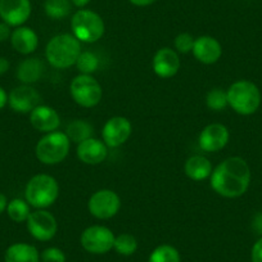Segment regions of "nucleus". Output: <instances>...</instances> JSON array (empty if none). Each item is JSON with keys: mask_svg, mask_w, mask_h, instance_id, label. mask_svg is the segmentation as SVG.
<instances>
[{"mask_svg": "<svg viewBox=\"0 0 262 262\" xmlns=\"http://www.w3.org/2000/svg\"><path fill=\"white\" fill-rule=\"evenodd\" d=\"M251 168L242 157H229L211 173V188L221 196L238 198L249 188Z\"/></svg>", "mask_w": 262, "mask_h": 262, "instance_id": "1", "label": "nucleus"}, {"mask_svg": "<svg viewBox=\"0 0 262 262\" xmlns=\"http://www.w3.org/2000/svg\"><path fill=\"white\" fill-rule=\"evenodd\" d=\"M81 54V45L80 41L70 34L57 35L53 37L47 45L45 57L48 62L58 70L69 69L76 64Z\"/></svg>", "mask_w": 262, "mask_h": 262, "instance_id": "2", "label": "nucleus"}, {"mask_svg": "<svg viewBox=\"0 0 262 262\" xmlns=\"http://www.w3.org/2000/svg\"><path fill=\"white\" fill-rule=\"evenodd\" d=\"M226 94L229 105L242 116L253 115L261 104V92L256 84L247 80L231 84Z\"/></svg>", "mask_w": 262, "mask_h": 262, "instance_id": "3", "label": "nucleus"}, {"mask_svg": "<svg viewBox=\"0 0 262 262\" xmlns=\"http://www.w3.org/2000/svg\"><path fill=\"white\" fill-rule=\"evenodd\" d=\"M59 195V185L53 176L40 173L27 183L25 196L30 206L39 210L52 206Z\"/></svg>", "mask_w": 262, "mask_h": 262, "instance_id": "4", "label": "nucleus"}, {"mask_svg": "<svg viewBox=\"0 0 262 262\" xmlns=\"http://www.w3.org/2000/svg\"><path fill=\"white\" fill-rule=\"evenodd\" d=\"M69 152L70 138L59 131H53L41 138L35 149L37 160L44 165H57L62 162Z\"/></svg>", "mask_w": 262, "mask_h": 262, "instance_id": "5", "label": "nucleus"}, {"mask_svg": "<svg viewBox=\"0 0 262 262\" xmlns=\"http://www.w3.org/2000/svg\"><path fill=\"white\" fill-rule=\"evenodd\" d=\"M74 36L82 42H95L104 35V22L102 17L89 9H80L71 19Z\"/></svg>", "mask_w": 262, "mask_h": 262, "instance_id": "6", "label": "nucleus"}, {"mask_svg": "<svg viewBox=\"0 0 262 262\" xmlns=\"http://www.w3.org/2000/svg\"><path fill=\"white\" fill-rule=\"evenodd\" d=\"M70 92L75 102L85 108L99 104L103 95L100 84L90 75H79L75 77L70 86Z\"/></svg>", "mask_w": 262, "mask_h": 262, "instance_id": "7", "label": "nucleus"}, {"mask_svg": "<svg viewBox=\"0 0 262 262\" xmlns=\"http://www.w3.org/2000/svg\"><path fill=\"white\" fill-rule=\"evenodd\" d=\"M115 234L105 226L94 225L85 229L80 238L82 248L93 254H104L113 249Z\"/></svg>", "mask_w": 262, "mask_h": 262, "instance_id": "8", "label": "nucleus"}, {"mask_svg": "<svg viewBox=\"0 0 262 262\" xmlns=\"http://www.w3.org/2000/svg\"><path fill=\"white\" fill-rule=\"evenodd\" d=\"M88 208L94 217L99 220H108L118 213L121 208V200L116 191L100 189L90 196Z\"/></svg>", "mask_w": 262, "mask_h": 262, "instance_id": "9", "label": "nucleus"}, {"mask_svg": "<svg viewBox=\"0 0 262 262\" xmlns=\"http://www.w3.org/2000/svg\"><path fill=\"white\" fill-rule=\"evenodd\" d=\"M27 230L36 241L48 242L57 234L58 224L52 213L45 210H37L30 213L27 219Z\"/></svg>", "mask_w": 262, "mask_h": 262, "instance_id": "10", "label": "nucleus"}, {"mask_svg": "<svg viewBox=\"0 0 262 262\" xmlns=\"http://www.w3.org/2000/svg\"><path fill=\"white\" fill-rule=\"evenodd\" d=\"M133 126L126 117L116 116L110 118L103 127V142L108 148H117L127 142Z\"/></svg>", "mask_w": 262, "mask_h": 262, "instance_id": "11", "label": "nucleus"}, {"mask_svg": "<svg viewBox=\"0 0 262 262\" xmlns=\"http://www.w3.org/2000/svg\"><path fill=\"white\" fill-rule=\"evenodd\" d=\"M31 16L30 0H0V18L7 25L19 27Z\"/></svg>", "mask_w": 262, "mask_h": 262, "instance_id": "12", "label": "nucleus"}, {"mask_svg": "<svg viewBox=\"0 0 262 262\" xmlns=\"http://www.w3.org/2000/svg\"><path fill=\"white\" fill-rule=\"evenodd\" d=\"M229 138L230 134L226 126H224L223 123H211L203 128L198 143L201 149L205 152H219L226 147Z\"/></svg>", "mask_w": 262, "mask_h": 262, "instance_id": "13", "label": "nucleus"}, {"mask_svg": "<svg viewBox=\"0 0 262 262\" xmlns=\"http://www.w3.org/2000/svg\"><path fill=\"white\" fill-rule=\"evenodd\" d=\"M40 103V94L30 85H21L8 95V104L14 112L31 113Z\"/></svg>", "mask_w": 262, "mask_h": 262, "instance_id": "14", "label": "nucleus"}, {"mask_svg": "<svg viewBox=\"0 0 262 262\" xmlns=\"http://www.w3.org/2000/svg\"><path fill=\"white\" fill-rule=\"evenodd\" d=\"M152 67L155 74L161 79H170L180 70V58L171 48H162L153 57Z\"/></svg>", "mask_w": 262, "mask_h": 262, "instance_id": "15", "label": "nucleus"}, {"mask_svg": "<svg viewBox=\"0 0 262 262\" xmlns=\"http://www.w3.org/2000/svg\"><path fill=\"white\" fill-rule=\"evenodd\" d=\"M191 52H193L195 59L200 60L203 64H213L221 58L223 48L215 37L200 36L194 41Z\"/></svg>", "mask_w": 262, "mask_h": 262, "instance_id": "16", "label": "nucleus"}, {"mask_svg": "<svg viewBox=\"0 0 262 262\" xmlns=\"http://www.w3.org/2000/svg\"><path fill=\"white\" fill-rule=\"evenodd\" d=\"M108 147L104 142L89 138L77 145V157L85 165H99L107 158Z\"/></svg>", "mask_w": 262, "mask_h": 262, "instance_id": "17", "label": "nucleus"}, {"mask_svg": "<svg viewBox=\"0 0 262 262\" xmlns=\"http://www.w3.org/2000/svg\"><path fill=\"white\" fill-rule=\"evenodd\" d=\"M30 122L37 131L49 134L59 127L60 118L54 108L49 105H37L30 113Z\"/></svg>", "mask_w": 262, "mask_h": 262, "instance_id": "18", "label": "nucleus"}, {"mask_svg": "<svg viewBox=\"0 0 262 262\" xmlns=\"http://www.w3.org/2000/svg\"><path fill=\"white\" fill-rule=\"evenodd\" d=\"M12 47L21 54H31L37 49L39 37L36 32L26 26H19L12 32Z\"/></svg>", "mask_w": 262, "mask_h": 262, "instance_id": "19", "label": "nucleus"}, {"mask_svg": "<svg viewBox=\"0 0 262 262\" xmlns=\"http://www.w3.org/2000/svg\"><path fill=\"white\" fill-rule=\"evenodd\" d=\"M4 259L6 262H40V254L31 244L14 243L7 248Z\"/></svg>", "mask_w": 262, "mask_h": 262, "instance_id": "20", "label": "nucleus"}, {"mask_svg": "<svg viewBox=\"0 0 262 262\" xmlns=\"http://www.w3.org/2000/svg\"><path fill=\"white\" fill-rule=\"evenodd\" d=\"M44 72V64L39 58H29L19 63L17 69V77L25 85L39 81Z\"/></svg>", "mask_w": 262, "mask_h": 262, "instance_id": "21", "label": "nucleus"}, {"mask_svg": "<svg viewBox=\"0 0 262 262\" xmlns=\"http://www.w3.org/2000/svg\"><path fill=\"white\" fill-rule=\"evenodd\" d=\"M186 176L194 181H201L210 178L212 173V165L210 160H207L203 156H193L185 162Z\"/></svg>", "mask_w": 262, "mask_h": 262, "instance_id": "22", "label": "nucleus"}, {"mask_svg": "<svg viewBox=\"0 0 262 262\" xmlns=\"http://www.w3.org/2000/svg\"><path fill=\"white\" fill-rule=\"evenodd\" d=\"M67 137L70 140L80 144L93 135V126L84 120H75L67 126Z\"/></svg>", "mask_w": 262, "mask_h": 262, "instance_id": "23", "label": "nucleus"}, {"mask_svg": "<svg viewBox=\"0 0 262 262\" xmlns=\"http://www.w3.org/2000/svg\"><path fill=\"white\" fill-rule=\"evenodd\" d=\"M44 11L52 19H63L71 12V0H45Z\"/></svg>", "mask_w": 262, "mask_h": 262, "instance_id": "24", "label": "nucleus"}, {"mask_svg": "<svg viewBox=\"0 0 262 262\" xmlns=\"http://www.w3.org/2000/svg\"><path fill=\"white\" fill-rule=\"evenodd\" d=\"M148 262H181L180 253L170 244H161L150 253Z\"/></svg>", "mask_w": 262, "mask_h": 262, "instance_id": "25", "label": "nucleus"}, {"mask_svg": "<svg viewBox=\"0 0 262 262\" xmlns=\"http://www.w3.org/2000/svg\"><path fill=\"white\" fill-rule=\"evenodd\" d=\"M7 212L11 220L14 223H24L27 221L30 216V205L27 201L19 200V198H14L11 202H8V207H7Z\"/></svg>", "mask_w": 262, "mask_h": 262, "instance_id": "26", "label": "nucleus"}, {"mask_svg": "<svg viewBox=\"0 0 262 262\" xmlns=\"http://www.w3.org/2000/svg\"><path fill=\"white\" fill-rule=\"evenodd\" d=\"M113 249L121 256H131V254H134L137 252L138 241L131 234H120L115 238Z\"/></svg>", "mask_w": 262, "mask_h": 262, "instance_id": "27", "label": "nucleus"}, {"mask_svg": "<svg viewBox=\"0 0 262 262\" xmlns=\"http://www.w3.org/2000/svg\"><path fill=\"white\" fill-rule=\"evenodd\" d=\"M76 66L82 75H92L99 67V58L93 52H81Z\"/></svg>", "mask_w": 262, "mask_h": 262, "instance_id": "28", "label": "nucleus"}, {"mask_svg": "<svg viewBox=\"0 0 262 262\" xmlns=\"http://www.w3.org/2000/svg\"><path fill=\"white\" fill-rule=\"evenodd\" d=\"M206 104L210 110L216 111V112L225 110L226 105H229L228 94L220 88H215L208 92L207 97H206Z\"/></svg>", "mask_w": 262, "mask_h": 262, "instance_id": "29", "label": "nucleus"}, {"mask_svg": "<svg viewBox=\"0 0 262 262\" xmlns=\"http://www.w3.org/2000/svg\"><path fill=\"white\" fill-rule=\"evenodd\" d=\"M194 39L190 34L188 32H183V34H179L175 39V48L179 53H183V54H186V53L191 52L194 47Z\"/></svg>", "mask_w": 262, "mask_h": 262, "instance_id": "30", "label": "nucleus"}, {"mask_svg": "<svg viewBox=\"0 0 262 262\" xmlns=\"http://www.w3.org/2000/svg\"><path fill=\"white\" fill-rule=\"evenodd\" d=\"M40 261L41 262H66V254L62 249L57 247H49L44 249L40 254Z\"/></svg>", "mask_w": 262, "mask_h": 262, "instance_id": "31", "label": "nucleus"}, {"mask_svg": "<svg viewBox=\"0 0 262 262\" xmlns=\"http://www.w3.org/2000/svg\"><path fill=\"white\" fill-rule=\"evenodd\" d=\"M251 258L252 262H262V238H259L252 247Z\"/></svg>", "mask_w": 262, "mask_h": 262, "instance_id": "32", "label": "nucleus"}, {"mask_svg": "<svg viewBox=\"0 0 262 262\" xmlns=\"http://www.w3.org/2000/svg\"><path fill=\"white\" fill-rule=\"evenodd\" d=\"M12 31L11 26L7 25L6 22H0V42L6 41V40L11 39Z\"/></svg>", "mask_w": 262, "mask_h": 262, "instance_id": "33", "label": "nucleus"}, {"mask_svg": "<svg viewBox=\"0 0 262 262\" xmlns=\"http://www.w3.org/2000/svg\"><path fill=\"white\" fill-rule=\"evenodd\" d=\"M9 67H11L9 60L4 57H0V75L6 74V72L9 70Z\"/></svg>", "mask_w": 262, "mask_h": 262, "instance_id": "34", "label": "nucleus"}, {"mask_svg": "<svg viewBox=\"0 0 262 262\" xmlns=\"http://www.w3.org/2000/svg\"><path fill=\"white\" fill-rule=\"evenodd\" d=\"M7 103H8V94H7L3 88L0 86V110H3Z\"/></svg>", "mask_w": 262, "mask_h": 262, "instance_id": "35", "label": "nucleus"}, {"mask_svg": "<svg viewBox=\"0 0 262 262\" xmlns=\"http://www.w3.org/2000/svg\"><path fill=\"white\" fill-rule=\"evenodd\" d=\"M128 2L137 7H147V6H150V4H153L155 2H157V0H128Z\"/></svg>", "mask_w": 262, "mask_h": 262, "instance_id": "36", "label": "nucleus"}, {"mask_svg": "<svg viewBox=\"0 0 262 262\" xmlns=\"http://www.w3.org/2000/svg\"><path fill=\"white\" fill-rule=\"evenodd\" d=\"M7 207H8V200L3 193H0V215L7 210Z\"/></svg>", "mask_w": 262, "mask_h": 262, "instance_id": "37", "label": "nucleus"}, {"mask_svg": "<svg viewBox=\"0 0 262 262\" xmlns=\"http://www.w3.org/2000/svg\"><path fill=\"white\" fill-rule=\"evenodd\" d=\"M71 3L77 8H84L90 3V0H71Z\"/></svg>", "mask_w": 262, "mask_h": 262, "instance_id": "38", "label": "nucleus"}]
</instances>
